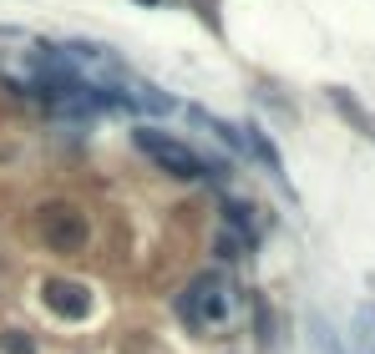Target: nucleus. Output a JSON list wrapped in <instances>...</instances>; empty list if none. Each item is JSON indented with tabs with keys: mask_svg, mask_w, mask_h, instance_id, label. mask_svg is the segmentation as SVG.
Listing matches in <instances>:
<instances>
[{
	"mask_svg": "<svg viewBox=\"0 0 375 354\" xmlns=\"http://www.w3.org/2000/svg\"><path fill=\"white\" fill-rule=\"evenodd\" d=\"M229 314H234V288L224 273H198L183 293H178V319L198 334L208 329H229Z\"/></svg>",
	"mask_w": 375,
	"mask_h": 354,
	"instance_id": "nucleus-1",
	"label": "nucleus"
},
{
	"mask_svg": "<svg viewBox=\"0 0 375 354\" xmlns=\"http://www.w3.org/2000/svg\"><path fill=\"white\" fill-rule=\"evenodd\" d=\"M36 223H41L46 248L61 253V258H76V253H86V243H91V223H86V213H81L76 203H66V198L41 203V208H36Z\"/></svg>",
	"mask_w": 375,
	"mask_h": 354,
	"instance_id": "nucleus-2",
	"label": "nucleus"
},
{
	"mask_svg": "<svg viewBox=\"0 0 375 354\" xmlns=\"http://www.w3.org/2000/svg\"><path fill=\"white\" fill-rule=\"evenodd\" d=\"M132 142H137V152H142L157 172L178 177V183H198V177H208V162H203L188 142H178V137H168V132H157V127H137Z\"/></svg>",
	"mask_w": 375,
	"mask_h": 354,
	"instance_id": "nucleus-3",
	"label": "nucleus"
},
{
	"mask_svg": "<svg viewBox=\"0 0 375 354\" xmlns=\"http://www.w3.org/2000/svg\"><path fill=\"white\" fill-rule=\"evenodd\" d=\"M41 304L56 319H66V324H81L91 314V288L76 283V278H46L41 283Z\"/></svg>",
	"mask_w": 375,
	"mask_h": 354,
	"instance_id": "nucleus-4",
	"label": "nucleus"
},
{
	"mask_svg": "<svg viewBox=\"0 0 375 354\" xmlns=\"http://www.w3.org/2000/svg\"><path fill=\"white\" fill-rule=\"evenodd\" d=\"M244 147H249V157H259V162H264V172H269L279 188H289V172H284V162H279V147H274L269 137H264L254 122L244 127Z\"/></svg>",
	"mask_w": 375,
	"mask_h": 354,
	"instance_id": "nucleus-5",
	"label": "nucleus"
},
{
	"mask_svg": "<svg viewBox=\"0 0 375 354\" xmlns=\"http://www.w3.org/2000/svg\"><path fill=\"white\" fill-rule=\"evenodd\" d=\"M325 96H330V106H335V111L345 116V122H350V127H355L360 137H370V142H375V116H370V111H365V106H360V101H355V96L345 91V86H330Z\"/></svg>",
	"mask_w": 375,
	"mask_h": 354,
	"instance_id": "nucleus-6",
	"label": "nucleus"
},
{
	"mask_svg": "<svg viewBox=\"0 0 375 354\" xmlns=\"http://www.w3.org/2000/svg\"><path fill=\"white\" fill-rule=\"evenodd\" d=\"M224 233H234L244 248H254V238H259V233H254V208L229 198V203H224Z\"/></svg>",
	"mask_w": 375,
	"mask_h": 354,
	"instance_id": "nucleus-7",
	"label": "nucleus"
},
{
	"mask_svg": "<svg viewBox=\"0 0 375 354\" xmlns=\"http://www.w3.org/2000/svg\"><path fill=\"white\" fill-rule=\"evenodd\" d=\"M0 349L6 354H36V339L26 329H0Z\"/></svg>",
	"mask_w": 375,
	"mask_h": 354,
	"instance_id": "nucleus-8",
	"label": "nucleus"
},
{
	"mask_svg": "<svg viewBox=\"0 0 375 354\" xmlns=\"http://www.w3.org/2000/svg\"><path fill=\"white\" fill-rule=\"evenodd\" d=\"M11 157H16V152H11V147H0V162H11Z\"/></svg>",
	"mask_w": 375,
	"mask_h": 354,
	"instance_id": "nucleus-9",
	"label": "nucleus"
},
{
	"mask_svg": "<svg viewBox=\"0 0 375 354\" xmlns=\"http://www.w3.org/2000/svg\"><path fill=\"white\" fill-rule=\"evenodd\" d=\"M142 6H163V0H142Z\"/></svg>",
	"mask_w": 375,
	"mask_h": 354,
	"instance_id": "nucleus-10",
	"label": "nucleus"
}]
</instances>
